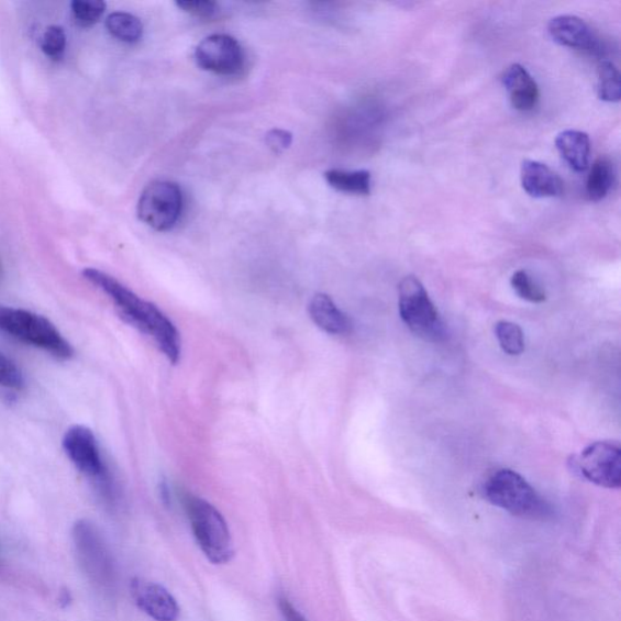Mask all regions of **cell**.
<instances>
[{
	"label": "cell",
	"mask_w": 621,
	"mask_h": 621,
	"mask_svg": "<svg viewBox=\"0 0 621 621\" xmlns=\"http://www.w3.org/2000/svg\"><path fill=\"white\" fill-rule=\"evenodd\" d=\"M292 143V135L282 131V129H274V131L268 132L266 135V144L276 154H282L287 148L290 147Z\"/></svg>",
	"instance_id": "27"
},
{
	"label": "cell",
	"mask_w": 621,
	"mask_h": 621,
	"mask_svg": "<svg viewBox=\"0 0 621 621\" xmlns=\"http://www.w3.org/2000/svg\"><path fill=\"white\" fill-rule=\"evenodd\" d=\"M496 335L503 353L510 356H520L524 351V335L520 325L509 321L496 324Z\"/></svg>",
	"instance_id": "21"
},
{
	"label": "cell",
	"mask_w": 621,
	"mask_h": 621,
	"mask_svg": "<svg viewBox=\"0 0 621 621\" xmlns=\"http://www.w3.org/2000/svg\"><path fill=\"white\" fill-rule=\"evenodd\" d=\"M511 286L521 299L533 303H541L546 300L545 291L539 287L532 276L520 269L511 277Z\"/></svg>",
	"instance_id": "23"
},
{
	"label": "cell",
	"mask_w": 621,
	"mask_h": 621,
	"mask_svg": "<svg viewBox=\"0 0 621 621\" xmlns=\"http://www.w3.org/2000/svg\"><path fill=\"white\" fill-rule=\"evenodd\" d=\"M185 508L193 535L206 557L214 565H225L234 556L229 525L220 511L204 499L187 496Z\"/></svg>",
	"instance_id": "4"
},
{
	"label": "cell",
	"mask_w": 621,
	"mask_h": 621,
	"mask_svg": "<svg viewBox=\"0 0 621 621\" xmlns=\"http://www.w3.org/2000/svg\"><path fill=\"white\" fill-rule=\"evenodd\" d=\"M597 96L606 102L620 101V73L611 62H602L597 67Z\"/></svg>",
	"instance_id": "20"
},
{
	"label": "cell",
	"mask_w": 621,
	"mask_h": 621,
	"mask_svg": "<svg viewBox=\"0 0 621 621\" xmlns=\"http://www.w3.org/2000/svg\"><path fill=\"white\" fill-rule=\"evenodd\" d=\"M178 8L187 14H191L199 19H210L217 13L218 5L209 0H185V2H177Z\"/></svg>",
	"instance_id": "26"
},
{
	"label": "cell",
	"mask_w": 621,
	"mask_h": 621,
	"mask_svg": "<svg viewBox=\"0 0 621 621\" xmlns=\"http://www.w3.org/2000/svg\"><path fill=\"white\" fill-rule=\"evenodd\" d=\"M577 473L589 483L608 489L621 486V450L611 442H596L573 462Z\"/></svg>",
	"instance_id": "7"
},
{
	"label": "cell",
	"mask_w": 621,
	"mask_h": 621,
	"mask_svg": "<svg viewBox=\"0 0 621 621\" xmlns=\"http://www.w3.org/2000/svg\"><path fill=\"white\" fill-rule=\"evenodd\" d=\"M556 148L568 166L584 173L590 167L591 142L588 134L580 131H565L556 137Z\"/></svg>",
	"instance_id": "16"
},
{
	"label": "cell",
	"mask_w": 621,
	"mask_h": 621,
	"mask_svg": "<svg viewBox=\"0 0 621 621\" xmlns=\"http://www.w3.org/2000/svg\"><path fill=\"white\" fill-rule=\"evenodd\" d=\"M523 190L534 198H553L564 193V181L546 164L524 160L521 167Z\"/></svg>",
	"instance_id": "14"
},
{
	"label": "cell",
	"mask_w": 621,
	"mask_h": 621,
	"mask_svg": "<svg viewBox=\"0 0 621 621\" xmlns=\"http://www.w3.org/2000/svg\"><path fill=\"white\" fill-rule=\"evenodd\" d=\"M503 87L509 92L512 108L521 111H532L541 98V91L536 81L520 64H513L507 68L502 76Z\"/></svg>",
	"instance_id": "13"
},
{
	"label": "cell",
	"mask_w": 621,
	"mask_h": 621,
	"mask_svg": "<svg viewBox=\"0 0 621 621\" xmlns=\"http://www.w3.org/2000/svg\"><path fill=\"white\" fill-rule=\"evenodd\" d=\"M550 37L570 49L591 51L596 40L591 29L583 19L574 15H559L548 22Z\"/></svg>",
	"instance_id": "12"
},
{
	"label": "cell",
	"mask_w": 621,
	"mask_h": 621,
	"mask_svg": "<svg viewBox=\"0 0 621 621\" xmlns=\"http://www.w3.org/2000/svg\"><path fill=\"white\" fill-rule=\"evenodd\" d=\"M75 544L81 565L91 577L107 583L112 574V564L96 526L89 521H78L74 530Z\"/></svg>",
	"instance_id": "10"
},
{
	"label": "cell",
	"mask_w": 621,
	"mask_h": 621,
	"mask_svg": "<svg viewBox=\"0 0 621 621\" xmlns=\"http://www.w3.org/2000/svg\"><path fill=\"white\" fill-rule=\"evenodd\" d=\"M0 386L11 390L25 388V378L15 363L0 353Z\"/></svg>",
	"instance_id": "25"
},
{
	"label": "cell",
	"mask_w": 621,
	"mask_h": 621,
	"mask_svg": "<svg viewBox=\"0 0 621 621\" xmlns=\"http://www.w3.org/2000/svg\"><path fill=\"white\" fill-rule=\"evenodd\" d=\"M0 332L44 350L58 359H71L75 356V348L54 323L27 310L0 307Z\"/></svg>",
	"instance_id": "2"
},
{
	"label": "cell",
	"mask_w": 621,
	"mask_h": 621,
	"mask_svg": "<svg viewBox=\"0 0 621 621\" xmlns=\"http://www.w3.org/2000/svg\"><path fill=\"white\" fill-rule=\"evenodd\" d=\"M613 182V164L608 158L601 157L592 164L588 181H586V195L590 201L600 202L611 191Z\"/></svg>",
	"instance_id": "18"
},
{
	"label": "cell",
	"mask_w": 621,
	"mask_h": 621,
	"mask_svg": "<svg viewBox=\"0 0 621 621\" xmlns=\"http://www.w3.org/2000/svg\"><path fill=\"white\" fill-rule=\"evenodd\" d=\"M309 313L314 324L328 334L344 335L353 326L347 314L340 310L334 300L326 295H315L312 298Z\"/></svg>",
	"instance_id": "15"
},
{
	"label": "cell",
	"mask_w": 621,
	"mask_h": 621,
	"mask_svg": "<svg viewBox=\"0 0 621 621\" xmlns=\"http://www.w3.org/2000/svg\"><path fill=\"white\" fill-rule=\"evenodd\" d=\"M135 605L156 621H178L180 607L164 586L143 578H135L131 584Z\"/></svg>",
	"instance_id": "11"
},
{
	"label": "cell",
	"mask_w": 621,
	"mask_h": 621,
	"mask_svg": "<svg viewBox=\"0 0 621 621\" xmlns=\"http://www.w3.org/2000/svg\"><path fill=\"white\" fill-rule=\"evenodd\" d=\"M184 196L180 187L171 181L151 182L137 203V217L156 231H170L182 213Z\"/></svg>",
	"instance_id": "6"
},
{
	"label": "cell",
	"mask_w": 621,
	"mask_h": 621,
	"mask_svg": "<svg viewBox=\"0 0 621 621\" xmlns=\"http://www.w3.org/2000/svg\"><path fill=\"white\" fill-rule=\"evenodd\" d=\"M66 45L67 37L63 27L51 26L46 29L41 42V48L46 56L55 62L62 60L66 52Z\"/></svg>",
	"instance_id": "24"
},
{
	"label": "cell",
	"mask_w": 621,
	"mask_h": 621,
	"mask_svg": "<svg viewBox=\"0 0 621 621\" xmlns=\"http://www.w3.org/2000/svg\"><path fill=\"white\" fill-rule=\"evenodd\" d=\"M324 179L340 192L368 196L372 191V175L368 170L332 169L324 173Z\"/></svg>",
	"instance_id": "17"
},
{
	"label": "cell",
	"mask_w": 621,
	"mask_h": 621,
	"mask_svg": "<svg viewBox=\"0 0 621 621\" xmlns=\"http://www.w3.org/2000/svg\"><path fill=\"white\" fill-rule=\"evenodd\" d=\"M280 612H282L286 621H307L298 609L292 606L287 599L279 600Z\"/></svg>",
	"instance_id": "28"
},
{
	"label": "cell",
	"mask_w": 621,
	"mask_h": 621,
	"mask_svg": "<svg viewBox=\"0 0 621 621\" xmlns=\"http://www.w3.org/2000/svg\"><path fill=\"white\" fill-rule=\"evenodd\" d=\"M63 447L79 473L98 479L107 474L98 440L90 429L81 425L68 429L63 439Z\"/></svg>",
	"instance_id": "9"
},
{
	"label": "cell",
	"mask_w": 621,
	"mask_h": 621,
	"mask_svg": "<svg viewBox=\"0 0 621 621\" xmlns=\"http://www.w3.org/2000/svg\"><path fill=\"white\" fill-rule=\"evenodd\" d=\"M196 62L204 71L220 76H237L243 71L245 55L242 45L229 34H213L198 44Z\"/></svg>",
	"instance_id": "8"
},
{
	"label": "cell",
	"mask_w": 621,
	"mask_h": 621,
	"mask_svg": "<svg viewBox=\"0 0 621 621\" xmlns=\"http://www.w3.org/2000/svg\"><path fill=\"white\" fill-rule=\"evenodd\" d=\"M484 496L499 509L522 519H544L550 512L546 501L518 473L499 470L484 485Z\"/></svg>",
	"instance_id": "3"
},
{
	"label": "cell",
	"mask_w": 621,
	"mask_h": 621,
	"mask_svg": "<svg viewBox=\"0 0 621 621\" xmlns=\"http://www.w3.org/2000/svg\"><path fill=\"white\" fill-rule=\"evenodd\" d=\"M71 9L78 25L89 29L101 20L107 11V3L102 0H74Z\"/></svg>",
	"instance_id": "22"
},
{
	"label": "cell",
	"mask_w": 621,
	"mask_h": 621,
	"mask_svg": "<svg viewBox=\"0 0 621 621\" xmlns=\"http://www.w3.org/2000/svg\"><path fill=\"white\" fill-rule=\"evenodd\" d=\"M81 275L113 301L126 322L154 337L164 356L177 365L181 355L180 334L155 303L140 298L120 280L98 268H85Z\"/></svg>",
	"instance_id": "1"
},
{
	"label": "cell",
	"mask_w": 621,
	"mask_h": 621,
	"mask_svg": "<svg viewBox=\"0 0 621 621\" xmlns=\"http://www.w3.org/2000/svg\"><path fill=\"white\" fill-rule=\"evenodd\" d=\"M398 308L409 330L426 342H440L445 334L444 325L423 284L415 276H407L398 287Z\"/></svg>",
	"instance_id": "5"
},
{
	"label": "cell",
	"mask_w": 621,
	"mask_h": 621,
	"mask_svg": "<svg viewBox=\"0 0 621 621\" xmlns=\"http://www.w3.org/2000/svg\"><path fill=\"white\" fill-rule=\"evenodd\" d=\"M107 29L111 36L126 44H135L144 36L142 20L124 11H115L107 19Z\"/></svg>",
	"instance_id": "19"
}]
</instances>
